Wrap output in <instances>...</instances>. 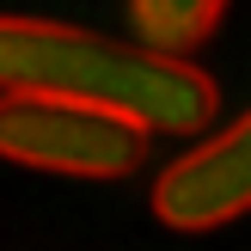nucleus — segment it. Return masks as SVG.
Listing matches in <instances>:
<instances>
[{"mask_svg": "<svg viewBox=\"0 0 251 251\" xmlns=\"http://www.w3.org/2000/svg\"><path fill=\"white\" fill-rule=\"evenodd\" d=\"M221 12L227 0H129V31L159 55H196L215 37Z\"/></svg>", "mask_w": 251, "mask_h": 251, "instance_id": "20e7f679", "label": "nucleus"}, {"mask_svg": "<svg viewBox=\"0 0 251 251\" xmlns=\"http://www.w3.org/2000/svg\"><path fill=\"white\" fill-rule=\"evenodd\" d=\"M153 215L172 233H215L251 215V110L239 123H227L215 141H202L196 153L159 172Z\"/></svg>", "mask_w": 251, "mask_h": 251, "instance_id": "7ed1b4c3", "label": "nucleus"}, {"mask_svg": "<svg viewBox=\"0 0 251 251\" xmlns=\"http://www.w3.org/2000/svg\"><path fill=\"white\" fill-rule=\"evenodd\" d=\"M0 92H61L129 110L153 135H196L221 110V86L190 55H159L147 43L80 31L55 19L0 12Z\"/></svg>", "mask_w": 251, "mask_h": 251, "instance_id": "f257e3e1", "label": "nucleus"}, {"mask_svg": "<svg viewBox=\"0 0 251 251\" xmlns=\"http://www.w3.org/2000/svg\"><path fill=\"white\" fill-rule=\"evenodd\" d=\"M147 123L61 92H0V159L61 178H129L147 159Z\"/></svg>", "mask_w": 251, "mask_h": 251, "instance_id": "f03ea898", "label": "nucleus"}]
</instances>
